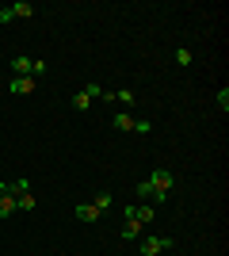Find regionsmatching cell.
<instances>
[{"label":"cell","instance_id":"6da1fadb","mask_svg":"<svg viewBox=\"0 0 229 256\" xmlns=\"http://www.w3.org/2000/svg\"><path fill=\"white\" fill-rule=\"evenodd\" d=\"M149 184H153V192H157V203H164V199H168V192H172V184H176V176H172L168 168H153Z\"/></svg>","mask_w":229,"mask_h":256},{"label":"cell","instance_id":"7a4b0ae2","mask_svg":"<svg viewBox=\"0 0 229 256\" xmlns=\"http://www.w3.org/2000/svg\"><path fill=\"white\" fill-rule=\"evenodd\" d=\"M164 248H172V237H145L142 241V256H157Z\"/></svg>","mask_w":229,"mask_h":256},{"label":"cell","instance_id":"3957f363","mask_svg":"<svg viewBox=\"0 0 229 256\" xmlns=\"http://www.w3.org/2000/svg\"><path fill=\"white\" fill-rule=\"evenodd\" d=\"M8 92H11V96H27V92H34V76H11Z\"/></svg>","mask_w":229,"mask_h":256},{"label":"cell","instance_id":"277c9868","mask_svg":"<svg viewBox=\"0 0 229 256\" xmlns=\"http://www.w3.org/2000/svg\"><path fill=\"white\" fill-rule=\"evenodd\" d=\"M134 218H138V222H142V226H149L153 218H157V210H153V203H142V206H134Z\"/></svg>","mask_w":229,"mask_h":256},{"label":"cell","instance_id":"5b68a950","mask_svg":"<svg viewBox=\"0 0 229 256\" xmlns=\"http://www.w3.org/2000/svg\"><path fill=\"white\" fill-rule=\"evenodd\" d=\"M11 8V16H15V20H31L34 16V4H27V0H19V4H8Z\"/></svg>","mask_w":229,"mask_h":256},{"label":"cell","instance_id":"8992f818","mask_svg":"<svg viewBox=\"0 0 229 256\" xmlns=\"http://www.w3.org/2000/svg\"><path fill=\"white\" fill-rule=\"evenodd\" d=\"M134 237H142V222H138V218H126V226H122V241H134Z\"/></svg>","mask_w":229,"mask_h":256},{"label":"cell","instance_id":"52a82bcc","mask_svg":"<svg viewBox=\"0 0 229 256\" xmlns=\"http://www.w3.org/2000/svg\"><path fill=\"white\" fill-rule=\"evenodd\" d=\"M76 218H80V222H99V210L92 203H80L76 206Z\"/></svg>","mask_w":229,"mask_h":256},{"label":"cell","instance_id":"ba28073f","mask_svg":"<svg viewBox=\"0 0 229 256\" xmlns=\"http://www.w3.org/2000/svg\"><path fill=\"white\" fill-rule=\"evenodd\" d=\"M31 62H34V58H23V54H19V58H11V73L31 76Z\"/></svg>","mask_w":229,"mask_h":256},{"label":"cell","instance_id":"9c48e42d","mask_svg":"<svg viewBox=\"0 0 229 256\" xmlns=\"http://www.w3.org/2000/svg\"><path fill=\"white\" fill-rule=\"evenodd\" d=\"M34 203H38V199H34L31 192H23V195H15V210H34Z\"/></svg>","mask_w":229,"mask_h":256},{"label":"cell","instance_id":"30bf717a","mask_svg":"<svg viewBox=\"0 0 229 256\" xmlns=\"http://www.w3.org/2000/svg\"><path fill=\"white\" fill-rule=\"evenodd\" d=\"M15 214V195H0V218Z\"/></svg>","mask_w":229,"mask_h":256},{"label":"cell","instance_id":"8fae6325","mask_svg":"<svg viewBox=\"0 0 229 256\" xmlns=\"http://www.w3.org/2000/svg\"><path fill=\"white\" fill-rule=\"evenodd\" d=\"M115 126H119V130H138V118H130V115H115Z\"/></svg>","mask_w":229,"mask_h":256},{"label":"cell","instance_id":"7c38bea8","mask_svg":"<svg viewBox=\"0 0 229 256\" xmlns=\"http://www.w3.org/2000/svg\"><path fill=\"white\" fill-rule=\"evenodd\" d=\"M69 104H73V111H88V107H92V100H88L84 92H76V96L69 100Z\"/></svg>","mask_w":229,"mask_h":256},{"label":"cell","instance_id":"4fadbf2b","mask_svg":"<svg viewBox=\"0 0 229 256\" xmlns=\"http://www.w3.org/2000/svg\"><path fill=\"white\" fill-rule=\"evenodd\" d=\"M111 203H115V199H111V195H107V192H99V195H96V203H92V206H96V210H99V214H103V210H107V206H111Z\"/></svg>","mask_w":229,"mask_h":256},{"label":"cell","instance_id":"5bb4252c","mask_svg":"<svg viewBox=\"0 0 229 256\" xmlns=\"http://www.w3.org/2000/svg\"><path fill=\"white\" fill-rule=\"evenodd\" d=\"M80 92H84L88 100H99V96H103V88H99L96 80H92V84H84V88H80Z\"/></svg>","mask_w":229,"mask_h":256},{"label":"cell","instance_id":"9a60e30c","mask_svg":"<svg viewBox=\"0 0 229 256\" xmlns=\"http://www.w3.org/2000/svg\"><path fill=\"white\" fill-rule=\"evenodd\" d=\"M115 100H119V104H134V92H130V88H122V92H115Z\"/></svg>","mask_w":229,"mask_h":256},{"label":"cell","instance_id":"2e32d148","mask_svg":"<svg viewBox=\"0 0 229 256\" xmlns=\"http://www.w3.org/2000/svg\"><path fill=\"white\" fill-rule=\"evenodd\" d=\"M46 73V62H42V58H38V62H31V76H42Z\"/></svg>","mask_w":229,"mask_h":256},{"label":"cell","instance_id":"e0dca14e","mask_svg":"<svg viewBox=\"0 0 229 256\" xmlns=\"http://www.w3.org/2000/svg\"><path fill=\"white\" fill-rule=\"evenodd\" d=\"M218 107H222V111H229V88H222V92H218Z\"/></svg>","mask_w":229,"mask_h":256},{"label":"cell","instance_id":"ac0fdd59","mask_svg":"<svg viewBox=\"0 0 229 256\" xmlns=\"http://www.w3.org/2000/svg\"><path fill=\"white\" fill-rule=\"evenodd\" d=\"M176 62H180V65H191V50H176Z\"/></svg>","mask_w":229,"mask_h":256},{"label":"cell","instance_id":"d6986e66","mask_svg":"<svg viewBox=\"0 0 229 256\" xmlns=\"http://www.w3.org/2000/svg\"><path fill=\"white\" fill-rule=\"evenodd\" d=\"M15 16H11V8H0V23H11Z\"/></svg>","mask_w":229,"mask_h":256}]
</instances>
